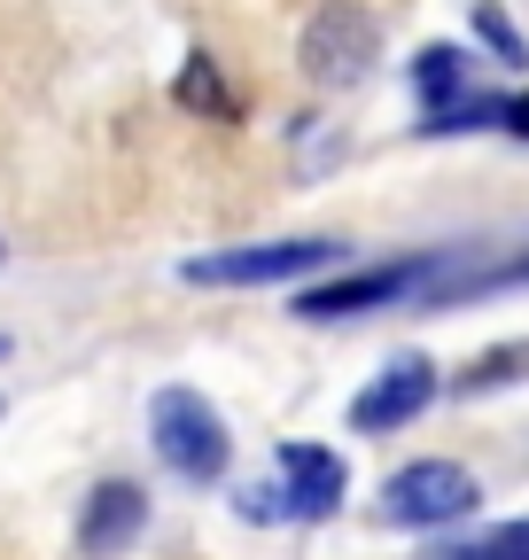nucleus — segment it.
Segmentation results:
<instances>
[{
	"label": "nucleus",
	"instance_id": "1",
	"mask_svg": "<svg viewBox=\"0 0 529 560\" xmlns=\"http://www.w3.org/2000/svg\"><path fill=\"white\" fill-rule=\"evenodd\" d=\"M149 429H156V459H164L179 482H219L226 459H234V436H226L219 405L195 397V389H156Z\"/></svg>",
	"mask_w": 529,
	"mask_h": 560
},
{
	"label": "nucleus",
	"instance_id": "2",
	"mask_svg": "<svg viewBox=\"0 0 529 560\" xmlns=\"http://www.w3.org/2000/svg\"><path fill=\"white\" fill-rule=\"evenodd\" d=\"M483 506V482L451 459H413L381 482V522L389 529H451Z\"/></svg>",
	"mask_w": 529,
	"mask_h": 560
},
{
	"label": "nucleus",
	"instance_id": "3",
	"mask_svg": "<svg viewBox=\"0 0 529 560\" xmlns=\"http://www.w3.org/2000/svg\"><path fill=\"white\" fill-rule=\"evenodd\" d=\"M381 62V16L358 0H319L304 16V70L319 86H358Z\"/></svg>",
	"mask_w": 529,
	"mask_h": 560
},
{
	"label": "nucleus",
	"instance_id": "4",
	"mask_svg": "<svg viewBox=\"0 0 529 560\" xmlns=\"http://www.w3.org/2000/svg\"><path fill=\"white\" fill-rule=\"evenodd\" d=\"M336 257H343V242H249V249H211V257H195L187 280H195V289H281V280L327 272Z\"/></svg>",
	"mask_w": 529,
	"mask_h": 560
},
{
	"label": "nucleus",
	"instance_id": "5",
	"mask_svg": "<svg viewBox=\"0 0 529 560\" xmlns=\"http://www.w3.org/2000/svg\"><path fill=\"white\" fill-rule=\"evenodd\" d=\"M444 257H397V265H374V272H343L327 280V289H304L296 296V319H358V312H381L397 296H421L436 289Z\"/></svg>",
	"mask_w": 529,
	"mask_h": 560
},
{
	"label": "nucleus",
	"instance_id": "6",
	"mask_svg": "<svg viewBox=\"0 0 529 560\" xmlns=\"http://www.w3.org/2000/svg\"><path fill=\"white\" fill-rule=\"evenodd\" d=\"M343 490H351V475H343V459L336 452H319V444H281V490H249V514H296V522H327L343 506Z\"/></svg>",
	"mask_w": 529,
	"mask_h": 560
},
{
	"label": "nucleus",
	"instance_id": "7",
	"mask_svg": "<svg viewBox=\"0 0 529 560\" xmlns=\"http://www.w3.org/2000/svg\"><path fill=\"white\" fill-rule=\"evenodd\" d=\"M428 397H436V366L405 350V359H389V366L351 397V429H358V436H389V429H405V420H421Z\"/></svg>",
	"mask_w": 529,
	"mask_h": 560
},
{
	"label": "nucleus",
	"instance_id": "8",
	"mask_svg": "<svg viewBox=\"0 0 529 560\" xmlns=\"http://www.w3.org/2000/svg\"><path fill=\"white\" fill-rule=\"evenodd\" d=\"M149 529V499H141V482H102L86 514H79V552L86 560H117L132 552V537Z\"/></svg>",
	"mask_w": 529,
	"mask_h": 560
},
{
	"label": "nucleus",
	"instance_id": "9",
	"mask_svg": "<svg viewBox=\"0 0 529 560\" xmlns=\"http://www.w3.org/2000/svg\"><path fill=\"white\" fill-rule=\"evenodd\" d=\"M413 94H421V117L459 109V102L475 94V79H468V55H459V47H421V62H413Z\"/></svg>",
	"mask_w": 529,
	"mask_h": 560
},
{
	"label": "nucleus",
	"instance_id": "10",
	"mask_svg": "<svg viewBox=\"0 0 529 560\" xmlns=\"http://www.w3.org/2000/svg\"><path fill=\"white\" fill-rule=\"evenodd\" d=\"M172 102H179V109H203V117H234V109H242V102H234V86L219 79V62H211V55H195V62L179 70Z\"/></svg>",
	"mask_w": 529,
	"mask_h": 560
},
{
	"label": "nucleus",
	"instance_id": "11",
	"mask_svg": "<svg viewBox=\"0 0 529 560\" xmlns=\"http://www.w3.org/2000/svg\"><path fill=\"white\" fill-rule=\"evenodd\" d=\"M506 382H529V342H498V350H483V359L459 374L451 389H459V397H483V389H506Z\"/></svg>",
	"mask_w": 529,
	"mask_h": 560
},
{
	"label": "nucleus",
	"instance_id": "12",
	"mask_svg": "<svg viewBox=\"0 0 529 560\" xmlns=\"http://www.w3.org/2000/svg\"><path fill=\"white\" fill-rule=\"evenodd\" d=\"M428 560H529V522H506L483 545H451V552H428Z\"/></svg>",
	"mask_w": 529,
	"mask_h": 560
},
{
	"label": "nucleus",
	"instance_id": "13",
	"mask_svg": "<svg viewBox=\"0 0 529 560\" xmlns=\"http://www.w3.org/2000/svg\"><path fill=\"white\" fill-rule=\"evenodd\" d=\"M475 32H483V39L498 47V62H521V32H514V24H506V16L491 9V0H475Z\"/></svg>",
	"mask_w": 529,
	"mask_h": 560
},
{
	"label": "nucleus",
	"instance_id": "14",
	"mask_svg": "<svg viewBox=\"0 0 529 560\" xmlns=\"http://www.w3.org/2000/svg\"><path fill=\"white\" fill-rule=\"evenodd\" d=\"M498 125H506V132H521V140H529V94H514V102H506V109H498Z\"/></svg>",
	"mask_w": 529,
	"mask_h": 560
},
{
	"label": "nucleus",
	"instance_id": "15",
	"mask_svg": "<svg viewBox=\"0 0 529 560\" xmlns=\"http://www.w3.org/2000/svg\"><path fill=\"white\" fill-rule=\"evenodd\" d=\"M0 359H9V342H0Z\"/></svg>",
	"mask_w": 529,
	"mask_h": 560
}]
</instances>
